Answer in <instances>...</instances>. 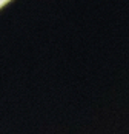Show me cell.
Listing matches in <instances>:
<instances>
[{
  "mask_svg": "<svg viewBox=\"0 0 129 134\" xmlns=\"http://www.w3.org/2000/svg\"><path fill=\"white\" fill-rule=\"evenodd\" d=\"M0 2H2V0H0Z\"/></svg>",
  "mask_w": 129,
  "mask_h": 134,
  "instance_id": "1",
  "label": "cell"
}]
</instances>
